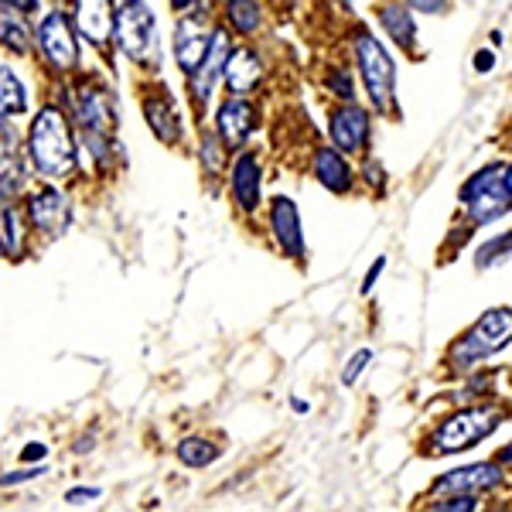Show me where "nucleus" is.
I'll return each mask as SVG.
<instances>
[{
  "instance_id": "nucleus-14",
  "label": "nucleus",
  "mask_w": 512,
  "mask_h": 512,
  "mask_svg": "<svg viewBox=\"0 0 512 512\" xmlns=\"http://www.w3.org/2000/svg\"><path fill=\"white\" fill-rule=\"evenodd\" d=\"M229 192L239 212L253 216L263 205V164L256 151H239L229 164Z\"/></svg>"
},
{
  "instance_id": "nucleus-29",
  "label": "nucleus",
  "mask_w": 512,
  "mask_h": 512,
  "mask_svg": "<svg viewBox=\"0 0 512 512\" xmlns=\"http://www.w3.org/2000/svg\"><path fill=\"white\" fill-rule=\"evenodd\" d=\"M321 82H325V89L338 99V103H355V82L345 65H328Z\"/></svg>"
},
{
  "instance_id": "nucleus-13",
  "label": "nucleus",
  "mask_w": 512,
  "mask_h": 512,
  "mask_svg": "<svg viewBox=\"0 0 512 512\" xmlns=\"http://www.w3.org/2000/svg\"><path fill=\"white\" fill-rule=\"evenodd\" d=\"M233 35H229V28H216V35H212V48H209V55H205V62H202V69L195 72L192 79H188V96H192V103H195V110L198 113H205V106H209V99L212 93L219 89V82H222V72H226V62H229V55H233V41H229Z\"/></svg>"
},
{
  "instance_id": "nucleus-41",
  "label": "nucleus",
  "mask_w": 512,
  "mask_h": 512,
  "mask_svg": "<svg viewBox=\"0 0 512 512\" xmlns=\"http://www.w3.org/2000/svg\"><path fill=\"white\" fill-rule=\"evenodd\" d=\"M291 407L297 410V414H308V403L304 400H291Z\"/></svg>"
},
{
  "instance_id": "nucleus-4",
  "label": "nucleus",
  "mask_w": 512,
  "mask_h": 512,
  "mask_svg": "<svg viewBox=\"0 0 512 512\" xmlns=\"http://www.w3.org/2000/svg\"><path fill=\"white\" fill-rule=\"evenodd\" d=\"M461 216L472 229H482L489 222L509 216L512 192H509V161H489L478 168L458 192Z\"/></svg>"
},
{
  "instance_id": "nucleus-28",
  "label": "nucleus",
  "mask_w": 512,
  "mask_h": 512,
  "mask_svg": "<svg viewBox=\"0 0 512 512\" xmlns=\"http://www.w3.org/2000/svg\"><path fill=\"white\" fill-rule=\"evenodd\" d=\"M198 161H202L205 175H219L222 164H226V144L219 140V134L205 130L202 140H198Z\"/></svg>"
},
{
  "instance_id": "nucleus-31",
  "label": "nucleus",
  "mask_w": 512,
  "mask_h": 512,
  "mask_svg": "<svg viewBox=\"0 0 512 512\" xmlns=\"http://www.w3.org/2000/svg\"><path fill=\"white\" fill-rule=\"evenodd\" d=\"M359 178L366 181V188H373V192H379V195L386 192V168H383V161H376V158H362Z\"/></svg>"
},
{
  "instance_id": "nucleus-26",
  "label": "nucleus",
  "mask_w": 512,
  "mask_h": 512,
  "mask_svg": "<svg viewBox=\"0 0 512 512\" xmlns=\"http://www.w3.org/2000/svg\"><path fill=\"white\" fill-rule=\"evenodd\" d=\"M28 171H31L28 154H24V158L18 154V158L0 164V195H4L7 202H14V198L24 192V185H28Z\"/></svg>"
},
{
  "instance_id": "nucleus-40",
  "label": "nucleus",
  "mask_w": 512,
  "mask_h": 512,
  "mask_svg": "<svg viewBox=\"0 0 512 512\" xmlns=\"http://www.w3.org/2000/svg\"><path fill=\"white\" fill-rule=\"evenodd\" d=\"M495 461H499V465H506V461H512V444H506V448L499 451V458H495Z\"/></svg>"
},
{
  "instance_id": "nucleus-32",
  "label": "nucleus",
  "mask_w": 512,
  "mask_h": 512,
  "mask_svg": "<svg viewBox=\"0 0 512 512\" xmlns=\"http://www.w3.org/2000/svg\"><path fill=\"white\" fill-rule=\"evenodd\" d=\"M369 362H373V349H359V352H355L352 359L345 362V369H342V383H345V386H355V383H359V376L366 373Z\"/></svg>"
},
{
  "instance_id": "nucleus-2",
  "label": "nucleus",
  "mask_w": 512,
  "mask_h": 512,
  "mask_svg": "<svg viewBox=\"0 0 512 512\" xmlns=\"http://www.w3.org/2000/svg\"><path fill=\"white\" fill-rule=\"evenodd\" d=\"M509 345H512V308H489L448 349V369L458 376H468L475 373V366L495 359Z\"/></svg>"
},
{
  "instance_id": "nucleus-39",
  "label": "nucleus",
  "mask_w": 512,
  "mask_h": 512,
  "mask_svg": "<svg viewBox=\"0 0 512 512\" xmlns=\"http://www.w3.org/2000/svg\"><path fill=\"white\" fill-rule=\"evenodd\" d=\"M451 4H410V11H448Z\"/></svg>"
},
{
  "instance_id": "nucleus-17",
  "label": "nucleus",
  "mask_w": 512,
  "mask_h": 512,
  "mask_svg": "<svg viewBox=\"0 0 512 512\" xmlns=\"http://www.w3.org/2000/svg\"><path fill=\"white\" fill-rule=\"evenodd\" d=\"M311 175L318 178L321 188H328L332 195H349L355 188L359 171L352 168V161L342 151H335L332 144H321L311 151Z\"/></svg>"
},
{
  "instance_id": "nucleus-30",
  "label": "nucleus",
  "mask_w": 512,
  "mask_h": 512,
  "mask_svg": "<svg viewBox=\"0 0 512 512\" xmlns=\"http://www.w3.org/2000/svg\"><path fill=\"white\" fill-rule=\"evenodd\" d=\"M427 512H482V495H444L434 499Z\"/></svg>"
},
{
  "instance_id": "nucleus-37",
  "label": "nucleus",
  "mask_w": 512,
  "mask_h": 512,
  "mask_svg": "<svg viewBox=\"0 0 512 512\" xmlns=\"http://www.w3.org/2000/svg\"><path fill=\"white\" fill-rule=\"evenodd\" d=\"M383 270H386V256H376V263L369 267L366 280H362V294H373V287H376V280L383 277Z\"/></svg>"
},
{
  "instance_id": "nucleus-35",
  "label": "nucleus",
  "mask_w": 512,
  "mask_h": 512,
  "mask_svg": "<svg viewBox=\"0 0 512 512\" xmlns=\"http://www.w3.org/2000/svg\"><path fill=\"white\" fill-rule=\"evenodd\" d=\"M99 495H103V489H96V485H76V489H69L65 492V502H69V506H89V502H96Z\"/></svg>"
},
{
  "instance_id": "nucleus-19",
  "label": "nucleus",
  "mask_w": 512,
  "mask_h": 512,
  "mask_svg": "<svg viewBox=\"0 0 512 512\" xmlns=\"http://www.w3.org/2000/svg\"><path fill=\"white\" fill-rule=\"evenodd\" d=\"M113 4H103V0H79L72 7V24H76L79 38L93 41L96 48H106L113 41Z\"/></svg>"
},
{
  "instance_id": "nucleus-42",
  "label": "nucleus",
  "mask_w": 512,
  "mask_h": 512,
  "mask_svg": "<svg viewBox=\"0 0 512 512\" xmlns=\"http://www.w3.org/2000/svg\"><path fill=\"white\" fill-rule=\"evenodd\" d=\"M509 192H512V161H509Z\"/></svg>"
},
{
  "instance_id": "nucleus-38",
  "label": "nucleus",
  "mask_w": 512,
  "mask_h": 512,
  "mask_svg": "<svg viewBox=\"0 0 512 512\" xmlns=\"http://www.w3.org/2000/svg\"><path fill=\"white\" fill-rule=\"evenodd\" d=\"M492 69H495V52H492V48H478V52H475V72L489 76Z\"/></svg>"
},
{
  "instance_id": "nucleus-23",
  "label": "nucleus",
  "mask_w": 512,
  "mask_h": 512,
  "mask_svg": "<svg viewBox=\"0 0 512 512\" xmlns=\"http://www.w3.org/2000/svg\"><path fill=\"white\" fill-rule=\"evenodd\" d=\"M28 110V86L11 65H0V117L11 120Z\"/></svg>"
},
{
  "instance_id": "nucleus-33",
  "label": "nucleus",
  "mask_w": 512,
  "mask_h": 512,
  "mask_svg": "<svg viewBox=\"0 0 512 512\" xmlns=\"http://www.w3.org/2000/svg\"><path fill=\"white\" fill-rule=\"evenodd\" d=\"M11 158H18V130L0 117V164L11 161Z\"/></svg>"
},
{
  "instance_id": "nucleus-34",
  "label": "nucleus",
  "mask_w": 512,
  "mask_h": 512,
  "mask_svg": "<svg viewBox=\"0 0 512 512\" xmlns=\"http://www.w3.org/2000/svg\"><path fill=\"white\" fill-rule=\"evenodd\" d=\"M41 475H45V465H38V468H18V472L0 475V489H11V485H24V482H31V478H41Z\"/></svg>"
},
{
  "instance_id": "nucleus-16",
  "label": "nucleus",
  "mask_w": 512,
  "mask_h": 512,
  "mask_svg": "<svg viewBox=\"0 0 512 512\" xmlns=\"http://www.w3.org/2000/svg\"><path fill=\"white\" fill-rule=\"evenodd\" d=\"M256 127H260V120H256V106L250 99H222L219 110H216V134L219 140L226 144V151H239V147L246 144Z\"/></svg>"
},
{
  "instance_id": "nucleus-10",
  "label": "nucleus",
  "mask_w": 512,
  "mask_h": 512,
  "mask_svg": "<svg viewBox=\"0 0 512 512\" xmlns=\"http://www.w3.org/2000/svg\"><path fill=\"white\" fill-rule=\"evenodd\" d=\"M506 482H509L506 468L492 458V461H475V465H461L454 472L441 475L431 485V495L434 499H444V495H485L502 489Z\"/></svg>"
},
{
  "instance_id": "nucleus-3",
  "label": "nucleus",
  "mask_w": 512,
  "mask_h": 512,
  "mask_svg": "<svg viewBox=\"0 0 512 512\" xmlns=\"http://www.w3.org/2000/svg\"><path fill=\"white\" fill-rule=\"evenodd\" d=\"M352 55L355 65H359V79L366 86L369 106L376 113H386V117L396 113V62L366 24L352 28Z\"/></svg>"
},
{
  "instance_id": "nucleus-11",
  "label": "nucleus",
  "mask_w": 512,
  "mask_h": 512,
  "mask_svg": "<svg viewBox=\"0 0 512 512\" xmlns=\"http://www.w3.org/2000/svg\"><path fill=\"white\" fill-rule=\"evenodd\" d=\"M328 134H332V147L349 154H366L373 144V113L359 103H338L328 113Z\"/></svg>"
},
{
  "instance_id": "nucleus-9",
  "label": "nucleus",
  "mask_w": 512,
  "mask_h": 512,
  "mask_svg": "<svg viewBox=\"0 0 512 512\" xmlns=\"http://www.w3.org/2000/svg\"><path fill=\"white\" fill-rule=\"evenodd\" d=\"M216 18L212 14H185L175 24V62L178 69L185 72V79H192L198 69H202L205 55L212 48V35H216Z\"/></svg>"
},
{
  "instance_id": "nucleus-8",
  "label": "nucleus",
  "mask_w": 512,
  "mask_h": 512,
  "mask_svg": "<svg viewBox=\"0 0 512 512\" xmlns=\"http://www.w3.org/2000/svg\"><path fill=\"white\" fill-rule=\"evenodd\" d=\"M72 120L79 123V134H99V137H113L120 123L117 110V96L106 86H79L76 99H72Z\"/></svg>"
},
{
  "instance_id": "nucleus-20",
  "label": "nucleus",
  "mask_w": 512,
  "mask_h": 512,
  "mask_svg": "<svg viewBox=\"0 0 512 512\" xmlns=\"http://www.w3.org/2000/svg\"><path fill=\"white\" fill-rule=\"evenodd\" d=\"M144 117L151 123V134L161 140V144L175 147L185 137V123H181L178 103L168 93H151L144 99Z\"/></svg>"
},
{
  "instance_id": "nucleus-15",
  "label": "nucleus",
  "mask_w": 512,
  "mask_h": 512,
  "mask_svg": "<svg viewBox=\"0 0 512 512\" xmlns=\"http://www.w3.org/2000/svg\"><path fill=\"white\" fill-rule=\"evenodd\" d=\"M267 226L270 236H274L277 250L287 256V260H304V226H301V212H297V202L287 195H274L267 209Z\"/></svg>"
},
{
  "instance_id": "nucleus-21",
  "label": "nucleus",
  "mask_w": 512,
  "mask_h": 512,
  "mask_svg": "<svg viewBox=\"0 0 512 512\" xmlns=\"http://www.w3.org/2000/svg\"><path fill=\"white\" fill-rule=\"evenodd\" d=\"M376 18L396 48L417 52V24H414V14H410V4H379Z\"/></svg>"
},
{
  "instance_id": "nucleus-7",
  "label": "nucleus",
  "mask_w": 512,
  "mask_h": 512,
  "mask_svg": "<svg viewBox=\"0 0 512 512\" xmlns=\"http://www.w3.org/2000/svg\"><path fill=\"white\" fill-rule=\"evenodd\" d=\"M35 48L55 76H72L79 69V31L72 24V14L52 7L35 31Z\"/></svg>"
},
{
  "instance_id": "nucleus-18",
  "label": "nucleus",
  "mask_w": 512,
  "mask_h": 512,
  "mask_svg": "<svg viewBox=\"0 0 512 512\" xmlns=\"http://www.w3.org/2000/svg\"><path fill=\"white\" fill-rule=\"evenodd\" d=\"M222 82H226V89L236 99L250 96L253 89L263 82V59H260V52H256L253 45L233 48V55H229V62H226V72H222Z\"/></svg>"
},
{
  "instance_id": "nucleus-25",
  "label": "nucleus",
  "mask_w": 512,
  "mask_h": 512,
  "mask_svg": "<svg viewBox=\"0 0 512 512\" xmlns=\"http://www.w3.org/2000/svg\"><path fill=\"white\" fill-rule=\"evenodd\" d=\"M216 458H219V444L209 441V437L192 434V437H181L178 441V461L185 468H205Z\"/></svg>"
},
{
  "instance_id": "nucleus-12",
  "label": "nucleus",
  "mask_w": 512,
  "mask_h": 512,
  "mask_svg": "<svg viewBox=\"0 0 512 512\" xmlns=\"http://www.w3.org/2000/svg\"><path fill=\"white\" fill-rule=\"evenodd\" d=\"M72 216H76V212H72L69 198L52 185H41L38 192H31L28 205H24V219H28L31 229L45 239H59L69 233Z\"/></svg>"
},
{
  "instance_id": "nucleus-22",
  "label": "nucleus",
  "mask_w": 512,
  "mask_h": 512,
  "mask_svg": "<svg viewBox=\"0 0 512 512\" xmlns=\"http://www.w3.org/2000/svg\"><path fill=\"white\" fill-rule=\"evenodd\" d=\"M0 41L18 55H28L35 48V35H31L24 14L14 4H7V0H0Z\"/></svg>"
},
{
  "instance_id": "nucleus-6",
  "label": "nucleus",
  "mask_w": 512,
  "mask_h": 512,
  "mask_svg": "<svg viewBox=\"0 0 512 512\" xmlns=\"http://www.w3.org/2000/svg\"><path fill=\"white\" fill-rule=\"evenodd\" d=\"M117 18H113V41H117L120 55H127L130 62L144 65V69H161V52H158V14L151 4H130L113 7Z\"/></svg>"
},
{
  "instance_id": "nucleus-36",
  "label": "nucleus",
  "mask_w": 512,
  "mask_h": 512,
  "mask_svg": "<svg viewBox=\"0 0 512 512\" xmlns=\"http://www.w3.org/2000/svg\"><path fill=\"white\" fill-rule=\"evenodd\" d=\"M45 458H48V444H41V441H31L21 448V461L31 468H38V461H45Z\"/></svg>"
},
{
  "instance_id": "nucleus-27",
  "label": "nucleus",
  "mask_w": 512,
  "mask_h": 512,
  "mask_svg": "<svg viewBox=\"0 0 512 512\" xmlns=\"http://www.w3.org/2000/svg\"><path fill=\"white\" fill-rule=\"evenodd\" d=\"M506 260H512V229H509V233H499V236L485 239V243L478 246V253H475V267L478 270H492V267H499V263H506Z\"/></svg>"
},
{
  "instance_id": "nucleus-5",
  "label": "nucleus",
  "mask_w": 512,
  "mask_h": 512,
  "mask_svg": "<svg viewBox=\"0 0 512 512\" xmlns=\"http://www.w3.org/2000/svg\"><path fill=\"white\" fill-rule=\"evenodd\" d=\"M502 407L495 403H475V407H461L448 414L444 420H437V427L427 434V454H458L468 451L475 444H482L485 437H492L502 424Z\"/></svg>"
},
{
  "instance_id": "nucleus-24",
  "label": "nucleus",
  "mask_w": 512,
  "mask_h": 512,
  "mask_svg": "<svg viewBox=\"0 0 512 512\" xmlns=\"http://www.w3.org/2000/svg\"><path fill=\"white\" fill-rule=\"evenodd\" d=\"M222 11H226L229 31H236L243 38H250L263 28V7L253 4V0H229Z\"/></svg>"
},
{
  "instance_id": "nucleus-1",
  "label": "nucleus",
  "mask_w": 512,
  "mask_h": 512,
  "mask_svg": "<svg viewBox=\"0 0 512 512\" xmlns=\"http://www.w3.org/2000/svg\"><path fill=\"white\" fill-rule=\"evenodd\" d=\"M28 161L45 181H62L79 171V147L72 123L59 103H48L35 113L28 130Z\"/></svg>"
}]
</instances>
